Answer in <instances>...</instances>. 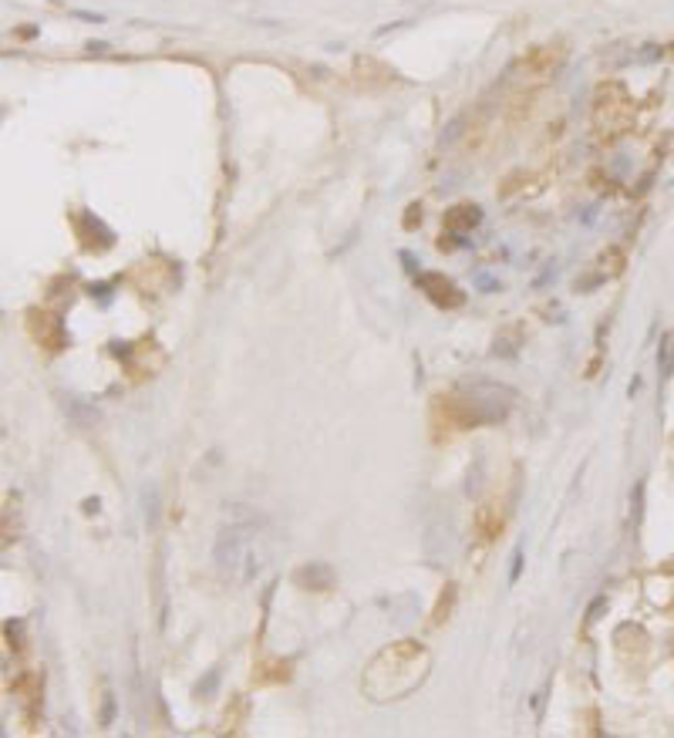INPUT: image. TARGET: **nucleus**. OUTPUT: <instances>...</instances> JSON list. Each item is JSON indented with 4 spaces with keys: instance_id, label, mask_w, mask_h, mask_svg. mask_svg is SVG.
<instances>
[{
    "instance_id": "f257e3e1",
    "label": "nucleus",
    "mask_w": 674,
    "mask_h": 738,
    "mask_svg": "<svg viewBox=\"0 0 674 738\" xmlns=\"http://www.w3.org/2000/svg\"><path fill=\"white\" fill-rule=\"evenodd\" d=\"M429 650L415 640H398L385 647L365 672V695L375 701H398L411 695L429 675Z\"/></svg>"
},
{
    "instance_id": "f03ea898",
    "label": "nucleus",
    "mask_w": 674,
    "mask_h": 738,
    "mask_svg": "<svg viewBox=\"0 0 674 738\" xmlns=\"http://www.w3.org/2000/svg\"><path fill=\"white\" fill-rule=\"evenodd\" d=\"M267 520L257 513L246 516H233L216 540V563L223 573L236 581H253L264 570L267 556H270V533H267Z\"/></svg>"
},
{
    "instance_id": "7ed1b4c3",
    "label": "nucleus",
    "mask_w": 674,
    "mask_h": 738,
    "mask_svg": "<svg viewBox=\"0 0 674 738\" xmlns=\"http://www.w3.org/2000/svg\"><path fill=\"white\" fill-rule=\"evenodd\" d=\"M418 287L426 290L439 307H459L462 304V290L452 280H446L442 274H418Z\"/></svg>"
},
{
    "instance_id": "20e7f679",
    "label": "nucleus",
    "mask_w": 674,
    "mask_h": 738,
    "mask_svg": "<svg viewBox=\"0 0 674 738\" xmlns=\"http://www.w3.org/2000/svg\"><path fill=\"white\" fill-rule=\"evenodd\" d=\"M446 223H449V229H472L479 223V209L476 206H459V209L449 213Z\"/></svg>"
}]
</instances>
